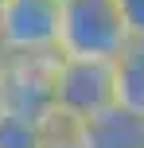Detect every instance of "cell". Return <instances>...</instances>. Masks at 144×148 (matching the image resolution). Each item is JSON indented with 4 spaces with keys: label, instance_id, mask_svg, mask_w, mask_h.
I'll return each instance as SVG.
<instances>
[{
    "label": "cell",
    "instance_id": "cell-5",
    "mask_svg": "<svg viewBox=\"0 0 144 148\" xmlns=\"http://www.w3.org/2000/svg\"><path fill=\"white\" fill-rule=\"evenodd\" d=\"M109 66H113V105L144 121V39H132Z\"/></svg>",
    "mask_w": 144,
    "mask_h": 148
},
{
    "label": "cell",
    "instance_id": "cell-2",
    "mask_svg": "<svg viewBox=\"0 0 144 148\" xmlns=\"http://www.w3.org/2000/svg\"><path fill=\"white\" fill-rule=\"evenodd\" d=\"M55 121L51 125H86L113 109V66L55 55Z\"/></svg>",
    "mask_w": 144,
    "mask_h": 148
},
{
    "label": "cell",
    "instance_id": "cell-7",
    "mask_svg": "<svg viewBox=\"0 0 144 148\" xmlns=\"http://www.w3.org/2000/svg\"><path fill=\"white\" fill-rule=\"evenodd\" d=\"M117 8H121V20L129 27V35L144 39V0H117Z\"/></svg>",
    "mask_w": 144,
    "mask_h": 148
},
{
    "label": "cell",
    "instance_id": "cell-4",
    "mask_svg": "<svg viewBox=\"0 0 144 148\" xmlns=\"http://www.w3.org/2000/svg\"><path fill=\"white\" fill-rule=\"evenodd\" d=\"M55 55L51 59H0V109L51 125L55 121Z\"/></svg>",
    "mask_w": 144,
    "mask_h": 148
},
{
    "label": "cell",
    "instance_id": "cell-3",
    "mask_svg": "<svg viewBox=\"0 0 144 148\" xmlns=\"http://www.w3.org/2000/svg\"><path fill=\"white\" fill-rule=\"evenodd\" d=\"M59 55V0H8L0 8V59Z\"/></svg>",
    "mask_w": 144,
    "mask_h": 148
},
{
    "label": "cell",
    "instance_id": "cell-1",
    "mask_svg": "<svg viewBox=\"0 0 144 148\" xmlns=\"http://www.w3.org/2000/svg\"><path fill=\"white\" fill-rule=\"evenodd\" d=\"M132 43L117 0H59V55L113 62Z\"/></svg>",
    "mask_w": 144,
    "mask_h": 148
},
{
    "label": "cell",
    "instance_id": "cell-6",
    "mask_svg": "<svg viewBox=\"0 0 144 148\" xmlns=\"http://www.w3.org/2000/svg\"><path fill=\"white\" fill-rule=\"evenodd\" d=\"M51 140H55L51 125H39V121L0 109V148H51Z\"/></svg>",
    "mask_w": 144,
    "mask_h": 148
},
{
    "label": "cell",
    "instance_id": "cell-8",
    "mask_svg": "<svg viewBox=\"0 0 144 148\" xmlns=\"http://www.w3.org/2000/svg\"><path fill=\"white\" fill-rule=\"evenodd\" d=\"M51 148H70V144H62V140H51Z\"/></svg>",
    "mask_w": 144,
    "mask_h": 148
},
{
    "label": "cell",
    "instance_id": "cell-9",
    "mask_svg": "<svg viewBox=\"0 0 144 148\" xmlns=\"http://www.w3.org/2000/svg\"><path fill=\"white\" fill-rule=\"evenodd\" d=\"M4 4H8V0H0V8H4Z\"/></svg>",
    "mask_w": 144,
    "mask_h": 148
}]
</instances>
